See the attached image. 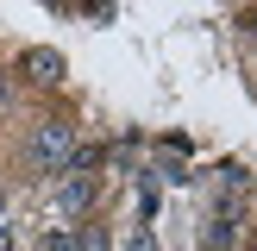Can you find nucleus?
Wrapping results in <instances>:
<instances>
[{
    "mask_svg": "<svg viewBox=\"0 0 257 251\" xmlns=\"http://www.w3.org/2000/svg\"><path fill=\"white\" fill-rule=\"evenodd\" d=\"M69 157H75V126H69V119H44V126L32 132V170L63 176Z\"/></svg>",
    "mask_w": 257,
    "mask_h": 251,
    "instance_id": "obj_1",
    "label": "nucleus"
},
{
    "mask_svg": "<svg viewBox=\"0 0 257 251\" xmlns=\"http://www.w3.org/2000/svg\"><path fill=\"white\" fill-rule=\"evenodd\" d=\"M94 176H63L57 182V195H50V213H57V220H82L88 207H94Z\"/></svg>",
    "mask_w": 257,
    "mask_h": 251,
    "instance_id": "obj_2",
    "label": "nucleus"
},
{
    "mask_svg": "<svg viewBox=\"0 0 257 251\" xmlns=\"http://www.w3.org/2000/svg\"><path fill=\"white\" fill-rule=\"evenodd\" d=\"M238 245V207H213L201 220V251H232Z\"/></svg>",
    "mask_w": 257,
    "mask_h": 251,
    "instance_id": "obj_3",
    "label": "nucleus"
},
{
    "mask_svg": "<svg viewBox=\"0 0 257 251\" xmlns=\"http://www.w3.org/2000/svg\"><path fill=\"white\" fill-rule=\"evenodd\" d=\"M19 75H32L38 88H57V82H63V75H69V69H63V57H57V50H50V44H32V50H25V57H19Z\"/></svg>",
    "mask_w": 257,
    "mask_h": 251,
    "instance_id": "obj_4",
    "label": "nucleus"
},
{
    "mask_svg": "<svg viewBox=\"0 0 257 251\" xmlns=\"http://www.w3.org/2000/svg\"><path fill=\"white\" fill-rule=\"evenodd\" d=\"M75 251H107V226H82L75 232Z\"/></svg>",
    "mask_w": 257,
    "mask_h": 251,
    "instance_id": "obj_5",
    "label": "nucleus"
},
{
    "mask_svg": "<svg viewBox=\"0 0 257 251\" xmlns=\"http://www.w3.org/2000/svg\"><path fill=\"white\" fill-rule=\"evenodd\" d=\"M44 251H75V226H50V232H44Z\"/></svg>",
    "mask_w": 257,
    "mask_h": 251,
    "instance_id": "obj_6",
    "label": "nucleus"
},
{
    "mask_svg": "<svg viewBox=\"0 0 257 251\" xmlns=\"http://www.w3.org/2000/svg\"><path fill=\"white\" fill-rule=\"evenodd\" d=\"M7 100H13V82H7V75H0V113H7Z\"/></svg>",
    "mask_w": 257,
    "mask_h": 251,
    "instance_id": "obj_7",
    "label": "nucleus"
},
{
    "mask_svg": "<svg viewBox=\"0 0 257 251\" xmlns=\"http://www.w3.org/2000/svg\"><path fill=\"white\" fill-rule=\"evenodd\" d=\"M0 251H13V226L7 220H0Z\"/></svg>",
    "mask_w": 257,
    "mask_h": 251,
    "instance_id": "obj_8",
    "label": "nucleus"
},
{
    "mask_svg": "<svg viewBox=\"0 0 257 251\" xmlns=\"http://www.w3.org/2000/svg\"><path fill=\"white\" fill-rule=\"evenodd\" d=\"M251 38H257V13H251Z\"/></svg>",
    "mask_w": 257,
    "mask_h": 251,
    "instance_id": "obj_9",
    "label": "nucleus"
},
{
    "mask_svg": "<svg viewBox=\"0 0 257 251\" xmlns=\"http://www.w3.org/2000/svg\"><path fill=\"white\" fill-rule=\"evenodd\" d=\"M245 251H257V238H251V245H245Z\"/></svg>",
    "mask_w": 257,
    "mask_h": 251,
    "instance_id": "obj_10",
    "label": "nucleus"
}]
</instances>
